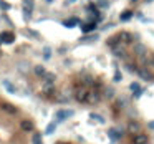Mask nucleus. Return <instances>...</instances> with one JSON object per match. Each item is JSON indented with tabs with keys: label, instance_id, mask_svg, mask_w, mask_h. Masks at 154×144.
I'll use <instances>...</instances> for the list:
<instances>
[{
	"label": "nucleus",
	"instance_id": "18",
	"mask_svg": "<svg viewBox=\"0 0 154 144\" xmlns=\"http://www.w3.org/2000/svg\"><path fill=\"white\" fill-rule=\"evenodd\" d=\"M32 144H43V136H42V133H33V136H32Z\"/></svg>",
	"mask_w": 154,
	"mask_h": 144
},
{
	"label": "nucleus",
	"instance_id": "19",
	"mask_svg": "<svg viewBox=\"0 0 154 144\" xmlns=\"http://www.w3.org/2000/svg\"><path fill=\"white\" fill-rule=\"evenodd\" d=\"M78 23H80V20H78V18H75V17H73V18H70V20H65V22H63V25H65V27H68V28H71V27L78 25Z\"/></svg>",
	"mask_w": 154,
	"mask_h": 144
},
{
	"label": "nucleus",
	"instance_id": "20",
	"mask_svg": "<svg viewBox=\"0 0 154 144\" xmlns=\"http://www.w3.org/2000/svg\"><path fill=\"white\" fill-rule=\"evenodd\" d=\"M108 45H109V47H115V45H118L119 43V40H118V36H109V38H108V42H106Z\"/></svg>",
	"mask_w": 154,
	"mask_h": 144
},
{
	"label": "nucleus",
	"instance_id": "4",
	"mask_svg": "<svg viewBox=\"0 0 154 144\" xmlns=\"http://www.w3.org/2000/svg\"><path fill=\"white\" fill-rule=\"evenodd\" d=\"M100 99H101V94L96 88L88 91V98H86V103L88 105H96V103H100Z\"/></svg>",
	"mask_w": 154,
	"mask_h": 144
},
{
	"label": "nucleus",
	"instance_id": "7",
	"mask_svg": "<svg viewBox=\"0 0 154 144\" xmlns=\"http://www.w3.org/2000/svg\"><path fill=\"white\" fill-rule=\"evenodd\" d=\"M20 129L23 131V133H32V131L35 129V124H33V121H30V119H23V121H20Z\"/></svg>",
	"mask_w": 154,
	"mask_h": 144
},
{
	"label": "nucleus",
	"instance_id": "6",
	"mask_svg": "<svg viewBox=\"0 0 154 144\" xmlns=\"http://www.w3.org/2000/svg\"><path fill=\"white\" fill-rule=\"evenodd\" d=\"M116 36H118L119 43L128 45V43H131V42H133V35H131V33H128V32H119V33H116Z\"/></svg>",
	"mask_w": 154,
	"mask_h": 144
},
{
	"label": "nucleus",
	"instance_id": "5",
	"mask_svg": "<svg viewBox=\"0 0 154 144\" xmlns=\"http://www.w3.org/2000/svg\"><path fill=\"white\" fill-rule=\"evenodd\" d=\"M75 114V111H71V109H58L57 111V121L60 122V121H65L66 118H70V116H73Z\"/></svg>",
	"mask_w": 154,
	"mask_h": 144
},
{
	"label": "nucleus",
	"instance_id": "23",
	"mask_svg": "<svg viewBox=\"0 0 154 144\" xmlns=\"http://www.w3.org/2000/svg\"><path fill=\"white\" fill-rule=\"evenodd\" d=\"M55 129H57V122L53 121V122H50V124L47 126V131H45V134H51Z\"/></svg>",
	"mask_w": 154,
	"mask_h": 144
},
{
	"label": "nucleus",
	"instance_id": "38",
	"mask_svg": "<svg viewBox=\"0 0 154 144\" xmlns=\"http://www.w3.org/2000/svg\"><path fill=\"white\" fill-rule=\"evenodd\" d=\"M131 2H138V0H131Z\"/></svg>",
	"mask_w": 154,
	"mask_h": 144
},
{
	"label": "nucleus",
	"instance_id": "37",
	"mask_svg": "<svg viewBox=\"0 0 154 144\" xmlns=\"http://www.w3.org/2000/svg\"><path fill=\"white\" fill-rule=\"evenodd\" d=\"M58 144H70V143H58Z\"/></svg>",
	"mask_w": 154,
	"mask_h": 144
},
{
	"label": "nucleus",
	"instance_id": "22",
	"mask_svg": "<svg viewBox=\"0 0 154 144\" xmlns=\"http://www.w3.org/2000/svg\"><path fill=\"white\" fill-rule=\"evenodd\" d=\"M43 58H45V60H50V58H51V48L50 47L43 48Z\"/></svg>",
	"mask_w": 154,
	"mask_h": 144
},
{
	"label": "nucleus",
	"instance_id": "28",
	"mask_svg": "<svg viewBox=\"0 0 154 144\" xmlns=\"http://www.w3.org/2000/svg\"><path fill=\"white\" fill-rule=\"evenodd\" d=\"M91 118H93V119H96L98 122H101V124H103V122H104L103 116H100V114H94V113H93V114H91Z\"/></svg>",
	"mask_w": 154,
	"mask_h": 144
},
{
	"label": "nucleus",
	"instance_id": "2",
	"mask_svg": "<svg viewBox=\"0 0 154 144\" xmlns=\"http://www.w3.org/2000/svg\"><path fill=\"white\" fill-rule=\"evenodd\" d=\"M42 93L45 94V96H55V93H57V90H55V83H51V81H45V79H43Z\"/></svg>",
	"mask_w": 154,
	"mask_h": 144
},
{
	"label": "nucleus",
	"instance_id": "1",
	"mask_svg": "<svg viewBox=\"0 0 154 144\" xmlns=\"http://www.w3.org/2000/svg\"><path fill=\"white\" fill-rule=\"evenodd\" d=\"M88 88L86 86H78L75 90V99L78 103H86V98H88Z\"/></svg>",
	"mask_w": 154,
	"mask_h": 144
},
{
	"label": "nucleus",
	"instance_id": "9",
	"mask_svg": "<svg viewBox=\"0 0 154 144\" xmlns=\"http://www.w3.org/2000/svg\"><path fill=\"white\" fill-rule=\"evenodd\" d=\"M111 48H113V55H115V56H118V58L126 56V48L123 47V43H118V45H115V47H111Z\"/></svg>",
	"mask_w": 154,
	"mask_h": 144
},
{
	"label": "nucleus",
	"instance_id": "25",
	"mask_svg": "<svg viewBox=\"0 0 154 144\" xmlns=\"http://www.w3.org/2000/svg\"><path fill=\"white\" fill-rule=\"evenodd\" d=\"M113 94H115L113 88H106V90H104V96H106V98H113Z\"/></svg>",
	"mask_w": 154,
	"mask_h": 144
},
{
	"label": "nucleus",
	"instance_id": "24",
	"mask_svg": "<svg viewBox=\"0 0 154 144\" xmlns=\"http://www.w3.org/2000/svg\"><path fill=\"white\" fill-rule=\"evenodd\" d=\"M0 8L2 10H10V4H7L5 0H0Z\"/></svg>",
	"mask_w": 154,
	"mask_h": 144
},
{
	"label": "nucleus",
	"instance_id": "12",
	"mask_svg": "<svg viewBox=\"0 0 154 144\" xmlns=\"http://www.w3.org/2000/svg\"><path fill=\"white\" fill-rule=\"evenodd\" d=\"M0 108L4 109L5 113H8V114H17V108H15L13 105H8V103H2V105H0Z\"/></svg>",
	"mask_w": 154,
	"mask_h": 144
},
{
	"label": "nucleus",
	"instance_id": "10",
	"mask_svg": "<svg viewBox=\"0 0 154 144\" xmlns=\"http://www.w3.org/2000/svg\"><path fill=\"white\" fill-rule=\"evenodd\" d=\"M147 143H149V137H147L146 134H141V133L134 134L133 144H147Z\"/></svg>",
	"mask_w": 154,
	"mask_h": 144
},
{
	"label": "nucleus",
	"instance_id": "11",
	"mask_svg": "<svg viewBox=\"0 0 154 144\" xmlns=\"http://www.w3.org/2000/svg\"><path fill=\"white\" fill-rule=\"evenodd\" d=\"M94 30H96V22L83 23V25H81V32H83V33H93Z\"/></svg>",
	"mask_w": 154,
	"mask_h": 144
},
{
	"label": "nucleus",
	"instance_id": "26",
	"mask_svg": "<svg viewBox=\"0 0 154 144\" xmlns=\"http://www.w3.org/2000/svg\"><path fill=\"white\" fill-rule=\"evenodd\" d=\"M108 5L109 4H108L106 0H98V7L100 8H108Z\"/></svg>",
	"mask_w": 154,
	"mask_h": 144
},
{
	"label": "nucleus",
	"instance_id": "30",
	"mask_svg": "<svg viewBox=\"0 0 154 144\" xmlns=\"http://www.w3.org/2000/svg\"><path fill=\"white\" fill-rule=\"evenodd\" d=\"M129 90H131V91H138V90H139V85H138V83H131V85H129Z\"/></svg>",
	"mask_w": 154,
	"mask_h": 144
},
{
	"label": "nucleus",
	"instance_id": "34",
	"mask_svg": "<svg viewBox=\"0 0 154 144\" xmlns=\"http://www.w3.org/2000/svg\"><path fill=\"white\" fill-rule=\"evenodd\" d=\"M147 126H149V129H154V121H151L149 124H147Z\"/></svg>",
	"mask_w": 154,
	"mask_h": 144
},
{
	"label": "nucleus",
	"instance_id": "36",
	"mask_svg": "<svg viewBox=\"0 0 154 144\" xmlns=\"http://www.w3.org/2000/svg\"><path fill=\"white\" fill-rule=\"evenodd\" d=\"M45 2H47V4H51V2H53V0H45Z\"/></svg>",
	"mask_w": 154,
	"mask_h": 144
},
{
	"label": "nucleus",
	"instance_id": "17",
	"mask_svg": "<svg viewBox=\"0 0 154 144\" xmlns=\"http://www.w3.org/2000/svg\"><path fill=\"white\" fill-rule=\"evenodd\" d=\"M134 53H136L138 56H141V55L147 53V50H146V47H144V45L138 43V45H134Z\"/></svg>",
	"mask_w": 154,
	"mask_h": 144
},
{
	"label": "nucleus",
	"instance_id": "29",
	"mask_svg": "<svg viewBox=\"0 0 154 144\" xmlns=\"http://www.w3.org/2000/svg\"><path fill=\"white\" fill-rule=\"evenodd\" d=\"M96 38H98V35H88V36L83 38V42H93V40H96Z\"/></svg>",
	"mask_w": 154,
	"mask_h": 144
},
{
	"label": "nucleus",
	"instance_id": "31",
	"mask_svg": "<svg viewBox=\"0 0 154 144\" xmlns=\"http://www.w3.org/2000/svg\"><path fill=\"white\" fill-rule=\"evenodd\" d=\"M115 81H116V83H119V81H121V73H119V71H116V75H115Z\"/></svg>",
	"mask_w": 154,
	"mask_h": 144
},
{
	"label": "nucleus",
	"instance_id": "13",
	"mask_svg": "<svg viewBox=\"0 0 154 144\" xmlns=\"http://www.w3.org/2000/svg\"><path fill=\"white\" fill-rule=\"evenodd\" d=\"M128 131H131V133L138 134V133L141 131V124H139V122H136V121H131V122H128Z\"/></svg>",
	"mask_w": 154,
	"mask_h": 144
},
{
	"label": "nucleus",
	"instance_id": "3",
	"mask_svg": "<svg viewBox=\"0 0 154 144\" xmlns=\"http://www.w3.org/2000/svg\"><path fill=\"white\" fill-rule=\"evenodd\" d=\"M15 42V33H12L10 30H4V32L0 33V45H10Z\"/></svg>",
	"mask_w": 154,
	"mask_h": 144
},
{
	"label": "nucleus",
	"instance_id": "39",
	"mask_svg": "<svg viewBox=\"0 0 154 144\" xmlns=\"http://www.w3.org/2000/svg\"><path fill=\"white\" fill-rule=\"evenodd\" d=\"M23 2H25V0H23Z\"/></svg>",
	"mask_w": 154,
	"mask_h": 144
},
{
	"label": "nucleus",
	"instance_id": "32",
	"mask_svg": "<svg viewBox=\"0 0 154 144\" xmlns=\"http://www.w3.org/2000/svg\"><path fill=\"white\" fill-rule=\"evenodd\" d=\"M143 91H144V90H141V88H139L138 91H134V98H139L141 94H143Z\"/></svg>",
	"mask_w": 154,
	"mask_h": 144
},
{
	"label": "nucleus",
	"instance_id": "8",
	"mask_svg": "<svg viewBox=\"0 0 154 144\" xmlns=\"http://www.w3.org/2000/svg\"><path fill=\"white\" fill-rule=\"evenodd\" d=\"M136 73H138V76H139L141 79H144V81H153V73L149 71V70H146V68H139V70H136Z\"/></svg>",
	"mask_w": 154,
	"mask_h": 144
},
{
	"label": "nucleus",
	"instance_id": "27",
	"mask_svg": "<svg viewBox=\"0 0 154 144\" xmlns=\"http://www.w3.org/2000/svg\"><path fill=\"white\" fill-rule=\"evenodd\" d=\"M4 85H5V86H7V90L10 91V93H15V91H17V90H15V88H13V86H12V85H10V81H4Z\"/></svg>",
	"mask_w": 154,
	"mask_h": 144
},
{
	"label": "nucleus",
	"instance_id": "15",
	"mask_svg": "<svg viewBox=\"0 0 154 144\" xmlns=\"http://www.w3.org/2000/svg\"><path fill=\"white\" fill-rule=\"evenodd\" d=\"M108 136H109V139H111V141H118L119 137H121V131H118V129H109V131H108Z\"/></svg>",
	"mask_w": 154,
	"mask_h": 144
},
{
	"label": "nucleus",
	"instance_id": "16",
	"mask_svg": "<svg viewBox=\"0 0 154 144\" xmlns=\"http://www.w3.org/2000/svg\"><path fill=\"white\" fill-rule=\"evenodd\" d=\"M131 18H133V12L131 10H124L121 15H119V20H121V22H128V20H131Z\"/></svg>",
	"mask_w": 154,
	"mask_h": 144
},
{
	"label": "nucleus",
	"instance_id": "33",
	"mask_svg": "<svg viewBox=\"0 0 154 144\" xmlns=\"http://www.w3.org/2000/svg\"><path fill=\"white\" fill-rule=\"evenodd\" d=\"M147 65H154V53L149 55V63H147Z\"/></svg>",
	"mask_w": 154,
	"mask_h": 144
},
{
	"label": "nucleus",
	"instance_id": "21",
	"mask_svg": "<svg viewBox=\"0 0 154 144\" xmlns=\"http://www.w3.org/2000/svg\"><path fill=\"white\" fill-rule=\"evenodd\" d=\"M55 78H57V76H55V73H45V76H43V79H45V81H51V83H55Z\"/></svg>",
	"mask_w": 154,
	"mask_h": 144
},
{
	"label": "nucleus",
	"instance_id": "35",
	"mask_svg": "<svg viewBox=\"0 0 154 144\" xmlns=\"http://www.w3.org/2000/svg\"><path fill=\"white\" fill-rule=\"evenodd\" d=\"M76 0H68V4H75Z\"/></svg>",
	"mask_w": 154,
	"mask_h": 144
},
{
	"label": "nucleus",
	"instance_id": "14",
	"mask_svg": "<svg viewBox=\"0 0 154 144\" xmlns=\"http://www.w3.org/2000/svg\"><path fill=\"white\" fill-rule=\"evenodd\" d=\"M33 73H35L38 78H43L45 73H47V70H45V66H43V65H36L35 68H33Z\"/></svg>",
	"mask_w": 154,
	"mask_h": 144
}]
</instances>
